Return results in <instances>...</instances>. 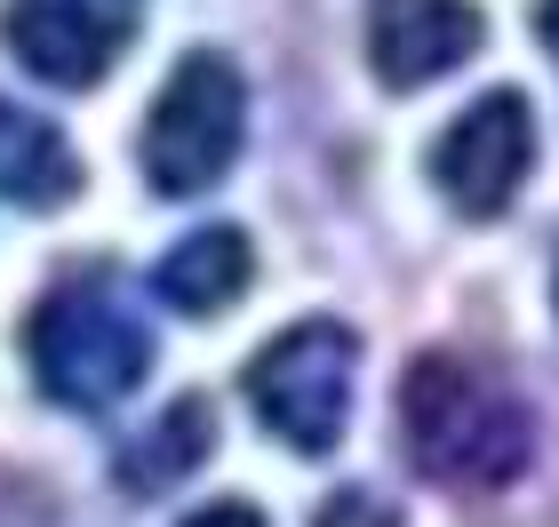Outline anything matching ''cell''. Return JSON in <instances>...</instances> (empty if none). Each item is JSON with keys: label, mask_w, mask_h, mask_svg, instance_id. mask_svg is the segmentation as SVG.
I'll return each mask as SVG.
<instances>
[{"label": "cell", "mask_w": 559, "mask_h": 527, "mask_svg": "<svg viewBox=\"0 0 559 527\" xmlns=\"http://www.w3.org/2000/svg\"><path fill=\"white\" fill-rule=\"evenodd\" d=\"M479 40H488V16L472 0H376L368 9V64L400 96L448 81L455 64H472Z\"/></svg>", "instance_id": "obj_7"}, {"label": "cell", "mask_w": 559, "mask_h": 527, "mask_svg": "<svg viewBox=\"0 0 559 527\" xmlns=\"http://www.w3.org/2000/svg\"><path fill=\"white\" fill-rule=\"evenodd\" d=\"M209 440H216V416H209V399H176V408L152 423V432L120 456V488H136V495H152V488H176L192 464H209Z\"/></svg>", "instance_id": "obj_10"}, {"label": "cell", "mask_w": 559, "mask_h": 527, "mask_svg": "<svg viewBox=\"0 0 559 527\" xmlns=\"http://www.w3.org/2000/svg\"><path fill=\"white\" fill-rule=\"evenodd\" d=\"M536 33H544V40H559V0H544V9H536Z\"/></svg>", "instance_id": "obj_13"}, {"label": "cell", "mask_w": 559, "mask_h": 527, "mask_svg": "<svg viewBox=\"0 0 559 527\" xmlns=\"http://www.w3.org/2000/svg\"><path fill=\"white\" fill-rule=\"evenodd\" d=\"M400 432H408V456L424 480L488 495L527 464L536 423L512 399V384H496L488 368L455 360V351H416L400 375Z\"/></svg>", "instance_id": "obj_1"}, {"label": "cell", "mask_w": 559, "mask_h": 527, "mask_svg": "<svg viewBox=\"0 0 559 527\" xmlns=\"http://www.w3.org/2000/svg\"><path fill=\"white\" fill-rule=\"evenodd\" d=\"M527 168H536V112H527L520 88H496L479 96L464 120H448V136L431 144V176H440V192L455 200L464 216H503L527 184Z\"/></svg>", "instance_id": "obj_5"}, {"label": "cell", "mask_w": 559, "mask_h": 527, "mask_svg": "<svg viewBox=\"0 0 559 527\" xmlns=\"http://www.w3.org/2000/svg\"><path fill=\"white\" fill-rule=\"evenodd\" d=\"M352 368H360V344L336 320H296L280 328L257 360H248V408L272 440H288L296 456H328L344 440L352 416Z\"/></svg>", "instance_id": "obj_4"}, {"label": "cell", "mask_w": 559, "mask_h": 527, "mask_svg": "<svg viewBox=\"0 0 559 527\" xmlns=\"http://www.w3.org/2000/svg\"><path fill=\"white\" fill-rule=\"evenodd\" d=\"M24 360H33L40 375V392L57 399V408H112V399H129L144 384V368H152V336H144V320L120 304L112 288H57L48 304L33 312V328H24Z\"/></svg>", "instance_id": "obj_2"}, {"label": "cell", "mask_w": 559, "mask_h": 527, "mask_svg": "<svg viewBox=\"0 0 559 527\" xmlns=\"http://www.w3.org/2000/svg\"><path fill=\"white\" fill-rule=\"evenodd\" d=\"M248 280H257V248H248V232H233V224H209V232L176 240L160 272H152V288L168 296L176 312H224L240 304Z\"/></svg>", "instance_id": "obj_8"}, {"label": "cell", "mask_w": 559, "mask_h": 527, "mask_svg": "<svg viewBox=\"0 0 559 527\" xmlns=\"http://www.w3.org/2000/svg\"><path fill=\"white\" fill-rule=\"evenodd\" d=\"M16 64L48 88H96L129 40V9L120 0H9L0 16Z\"/></svg>", "instance_id": "obj_6"}, {"label": "cell", "mask_w": 559, "mask_h": 527, "mask_svg": "<svg viewBox=\"0 0 559 527\" xmlns=\"http://www.w3.org/2000/svg\"><path fill=\"white\" fill-rule=\"evenodd\" d=\"M312 527H400V512L384 504V495H368V488H336L312 512Z\"/></svg>", "instance_id": "obj_11"}, {"label": "cell", "mask_w": 559, "mask_h": 527, "mask_svg": "<svg viewBox=\"0 0 559 527\" xmlns=\"http://www.w3.org/2000/svg\"><path fill=\"white\" fill-rule=\"evenodd\" d=\"M240 136H248V81H240V64L216 57V48H192V57L160 81L152 112H144V136H136L144 184L160 200L209 192L216 176L240 160Z\"/></svg>", "instance_id": "obj_3"}, {"label": "cell", "mask_w": 559, "mask_h": 527, "mask_svg": "<svg viewBox=\"0 0 559 527\" xmlns=\"http://www.w3.org/2000/svg\"><path fill=\"white\" fill-rule=\"evenodd\" d=\"M176 527H264V512L240 504V495H224V504H200L192 519H176Z\"/></svg>", "instance_id": "obj_12"}, {"label": "cell", "mask_w": 559, "mask_h": 527, "mask_svg": "<svg viewBox=\"0 0 559 527\" xmlns=\"http://www.w3.org/2000/svg\"><path fill=\"white\" fill-rule=\"evenodd\" d=\"M81 184V160L64 153V136L48 129L40 112H24L0 96V192L16 208H57V200Z\"/></svg>", "instance_id": "obj_9"}]
</instances>
